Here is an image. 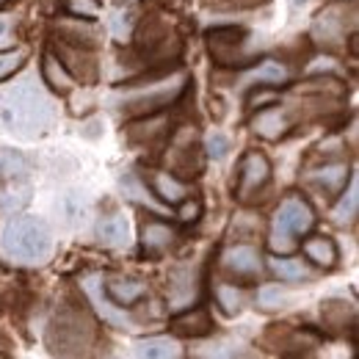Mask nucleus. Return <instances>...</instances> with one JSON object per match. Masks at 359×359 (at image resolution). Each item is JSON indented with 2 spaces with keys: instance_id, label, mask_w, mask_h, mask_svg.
I'll list each match as a JSON object with an SVG mask.
<instances>
[{
  "instance_id": "obj_22",
  "label": "nucleus",
  "mask_w": 359,
  "mask_h": 359,
  "mask_svg": "<svg viewBox=\"0 0 359 359\" xmlns=\"http://www.w3.org/2000/svg\"><path fill=\"white\" fill-rule=\"evenodd\" d=\"M122 191H125V196H130V199H135V202L147 205L149 210H158V213H163V208H161L158 202H152V196L147 194V188L141 185V180H138V177H125V180H122Z\"/></svg>"
},
{
  "instance_id": "obj_5",
  "label": "nucleus",
  "mask_w": 359,
  "mask_h": 359,
  "mask_svg": "<svg viewBox=\"0 0 359 359\" xmlns=\"http://www.w3.org/2000/svg\"><path fill=\"white\" fill-rule=\"evenodd\" d=\"M224 266L229 271H235V273H241V276H255V273H260V269H263L257 249H255V246H246V243L232 246V249L226 252Z\"/></svg>"
},
{
  "instance_id": "obj_19",
  "label": "nucleus",
  "mask_w": 359,
  "mask_h": 359,
  "mask_svg": "<svg viewBox=\"0 0 359 359\" xmlns=\"http://www.w3.org/2000/svg\"><path fill=\"white\" fill-rule=\"evenodd\" d=\"M348 180V166L346 163H332V166H323L315 172V182L323 185L326 191H340Z\"/></svg>"
},
{
  "instance_id": "obj_21",
  "label": "nucleus",
  "mask_w": 359,
  "mask_h": 359,
  "mask_svg": "<svg viewBox=\"0 0 359 359\" xmlns=\"http://www.w3.org/2000/svg\"><path fill=\"white\" fill-rule=\"evenodd\" d=\"M31 199L28 188H6L0 191V213H17L20 208H25V202Z\"/></svg>"
},
{
  "instance_id": "obj_11",
  "label": "nucleus",
  "mask_w": 359,
  "mask_h": 359,
  "mask_svg": "<svg viewBox=\"0 0 359 359\" xmlns=\"http://www.w3.org/2000/svg\"><path fill=\"white\" fill-rule=\"evenodd\" d=\"M304 255L313 260L315 266H323V269H332L337 263V246L332 238H310L304 243Z\"/></svg>"
},
{
  "instance_id": "obj_26",
  "label": "nucleus",
  "mask_w": 359,
  "mask_h": 359,
  "mask_svg": "<svg viewBox=\"0 0 359 359\" xmlns=\"http://www.w3.org/2000/svg\"><path fill=\"white\" fill-rule=\"evenodd\" d=\"M205 149H208V155H210L213 161H222L226 152H229V138L222 133H210L208 141H205Z\"/></svg>"
},
{
  "instance_id": "obj_14",
  "label": "nucleus",
  "mask_w": 359,
  "mask_h": 359,
  "mask_svg": "<svg viewBox=\"0 0 359 359\" xmlns=\"http://www.w3.org/2000/svg\"><path fill=\"white\" fill-rule=\"evenodd\" d=\"M357 210H359V182H357V177H351L348 191L340 196L337 208L332 210V219H334L337 224H351V222L357 219Z\"/></svg>"
},
{
  "instance_id": "obj_9",
  "label": "nucleus",
  "mask_w": 359,
  "mask_h": 359,
  "mask_svg": "<svg viewBox=\"0 0 359 359\" xmlns=\"http://www.w3.org/2000/svg\"><path fill=\"white\" fill-rule=\"evenodd\" d=\"M246 83H252V86H282L285 81H287V69L279 64V61H263L260 67H255L246 78H243Z\"/></svg>"
},
{
  "instance_id": "obj_8",
  "label": "nucleus",
  "mask_w": 359,
  "mask_h": 359,
  "mask_svg": "<svg viewBox=\"0 0 359 359\" xmlns=\"http://www.w3.org/2000/svg\"><path fill=\"white\" fill-rule=\"evenodd\" d=\"M175 241V229L163 222H149L141 229V243H144V252H163L166 246H172Z\"/></svg>"
},
{
  "instance_id": "obj_4",
  "label": "nucleus",
  "mask_w": 359,
  "mask_h": 359,
  "mask_svg": "<svg viewBox=\"0 0 359 359\" xmlns=\"http://www.w3.org/2000/svg\"><path fill=\"white\" fill-rule=\"evenodd\" d=\"M271 177V166L269 158L260 155V152H249L241 163V185H238V196L241 199H249L252 194H257Z\"/></svg>"
},
{
  "instance_id": "obj_10",
  "label": "nucleus",
  "mask_w": 359,
  "mask_h": 359,
  "mask_svg": "<svg viewBox=\"0 0 359 359\" xmlns=\"http://www.w3.org/2000/svg\"><path fill=\"white\" fill-rule=\"evenodd\" d=\"M135 354L138 357H155V359H175L180 357V343L172 337H147L135 343Z\"/></svg>"
},
{
  "instance_id": "obj_29",
  "label": "nucleus",
  "mask_w": 359,
  "mask_h": 359,
  "mask_svg": "<svg viewBox=\"0 0 359 359\" xmlns=\"http://www.w3.org/2000/svg\"><path fill=\"white\" fill-rule=\"evenodd\" d=\"M180 219H182V222H196V219H199V202L185 205V208L180 210Z\"/></svg>"
},
{
  "instance_id": "obj_20",
  "label": "nucleus",
  "mask_w": 359,
  "mask_h": 359,
  "mask_svg": "<svg viewBox=\"0 0 359 359\" xmlns=\"http://www.w3.org/2000/svg\"><path fill=\"white\" fill-rule=\"evenodd\" d=\"M216 299H219L222 310L229 315L241 313V307H243V290L235 287V285H219L216 287Z\"/></svg>"
},
{
  "instance_id": "obj_28",
  "label": "nucleus",
  "mask_w": 359,
  "mask_h": 359,
  "mask_svg": "<svg viewBox=\"0 0 359 359\" xmlns=\"http://www.w3.org/2000/svg\"><path fill=\"white\" fill-rule=\"evenodd\" d=\"M8 47H11V17L0 14V50H8Z\"/></svg>"
},
{
  "instance_id": "obj_6",
  "label": "nucleus",
  "mask_w": 359,
  "mask_h": 359,
  "mask_svg": "<svg viewBox=\"0 0 359 359\" xmlns=\"http://www.w3.org/2000/svg\"><path fill=\"white\" fill-rule=\"evenodd\" d=\"M102 293H105L114 304L125 307V304L138 302V299L147 293V285H144V282H133V279H114V282H108V285L102 287Z\"/></svg>"
},
{
  "instance_id": "obj_23",
  "label": "nucleus",
  "mask_w": 359,
  "mask_h": 359,
  "mask_svg": "<svg viewBox=\"0 0 359 359\" xmlns=\"http://www.w3.org/2000/svg\"><path fill=\"white\" fill-rule=\"evenodd\" d=\"M45 78L50 86H55L58 91H67L72 86V78L67 75V69L53 58V55H47L45 58Z\"/></svg>"
},
{
  "instance_id": "obj_15",
  "label": "nucleus",
  "mask_w": 359,
  "mask_h": 359,
  "mask_svg": "<svg viewBox=\"0 0 359 359\" xmlns=\"http://www.w3.org/2000/svg\"><path fill=\"white\" fill-rule=\"evenodd\" d=\"M25 177H28V161L14 149H3L0 152V180L3 182H17V180Z\"/></svg>"
},
{
  "instance_id": "obj_2",
  "label": "nucleus",
  "mask_w": 359,
  "mask_h": 359,
  "mask_svg": "<svg viewBox=\"0 0 359 359\" xmlns=\"http://www.w3.org/2000/svg\"><path fill=\"white\" fill-rule=\"evenodd\" d=\"M0 246L14 263H45L53 252V235L45 219L39 216H17L0 232Z\"/></svg>"
},
{
  "instance_id": "obj_3",
  "label": "nucleus",
  "mask_w": 359,
  "mask_h": 359,
  "mask_svg": "<svg viewBox=\"0 0 359 359\" xmlns=\"http://www.w3.org/2000/svg\"><path fill=\"white\" fill-rule=\"evenodd\" d=\"M315 224V213L313 208L299 199V196H287L276 216H273V229H271V249L276 255H290L296 249V235H307Z\"/></svg>"
},
{
  "instance_id": "obj_1",
  "label": "nucleus",
  "mask_w": 359,
  "mask_h": 359,
  "mask_svg": "<svg viewBox=\"0 0 359 359\" xmlns=\"http://www.w3.org/2000/svg\"><path fill=\"white\" fill-rule=\"evenodd\" d=\"M55 105L34 78H25L0 91V122L8 133L20 138H36L53 125Z\"/></svg>"
},
{
  "instance_id": "obj_16",
  "label": "nucleus",
  "mask_w": 359,
  "mask_h": 359,
  "mask_svg": "<svg viewBox=\"0 0 359 359\" xmlns=\"http://www.w3.org/2000/svg\"><path fill=\"white\" fill-rule=\"evenodd\" d=\"M255 130L263 135V138H279V135H285V130H287V119H285V114L279 108H269V111H263L255 119Z\"/></svg>"
},
{
  "instance_id": "obj_27",
  "label": "nucleus",
  "mask_w": 359,
  "mask_h": 359,
  "mask_svg": "<svg viewBox=\"0 0 359 359\" xmlns=\"http://www.w3.org/2000/svg\"><path fill=\"white\" fill-rule=\"evenodd\" d=\"M69 11L81 14V17H97L100 6H97V0H69Z\"/></svg>"
},
{
  "instance_id": "obj_18",
  "label": "nucleus",
  "mask_w": 359,
  "mask_h": 359,
  "mask_svg": "<svg viewBox=\"0 0 359 359\" xmlns=\"http://www.w3.org/2000/svg\"><path fill=\"white\" fill-rule=\"evenodd\" d=\"M155 191H158V196H161L166 205H177V202L185 199V194H188V188H185L180 180L172 177V175H158V177H155Z\"/></svg>"
},
{
  "instance_id": "obj_24",
  "label": "nucleus",
  "mask_w": 359,
  "mask_h": 359,
  "mask_svg": "<svg viewBox=\"0 0 359 359\" xmlns=\"http://www.w3.org/2000/svg\"><path fill=\"white\" fill-rule=\"evenodd\" d=\"M22 61H25V50H6V53H0V81L14 75L22 67Z\"/></svg>"
},
{
  "instance_id": "obj_17",
  "label": "nucleus",
  "mask_w": 359,
  "mask_h": 359,
  "mask_svg": "<svg viewBox=\"0 0 359 359\" xmlns=\"http://www.w3.org/2000/svg\"><path fill=\"white\" fill-rule=\"evenodd\" d=\"M86 290H89L91 302L97 304V310H100V315H102V318H105V320H108L111 326H119V329H125V326H128V318H125V315H122V313H116V310H111V307H108V302H105V296L100 293V290H102V282H100L97 276H94V279H89V282H86Z\"/></svg>"
},
{
  "instance_id": "obj_7",
  "label": "nucleus",
  "mask_w": 359,
  "mask_h": 359,
  "mask_svg": "<svg viewBox=\"0 0 359 359\" xmlns=\"http://www.w3.org/2000/svg\"><path fill=\"white\" fill-rule=\"evenodd\" d=\"M97 235H100V243L102 246H125L128 238H130V224L125 216H108L102 219L100 226H97Z\"/></svg>"
},
{
  "instance_id": "obj_31",
  "label": "nucleus",
  "mask_w": 359,
  "mask_h": 359,
  "mask_svg": "<svg viewBox=\"0 0 359 359\" xmlns=\"http://www.w3.org/2000/svg\"><path fill=\"white\" fill-rule=\"evenodd\" d=\"M0 3H3V0H0Z\"/></svg>"
},
{
  "instance_id": "obj_30",
  "label": "nucleus",
  "mask_w": 359,
  "mask_h": 359,
  "mask_svg": "<svg viewBox=\"0 0 359 359\" xmlns=\"http://www.w3.org/2000/svg\"><path fill=\"white\" fill-rule=\"evenodd\" d=\"M125 34H128V20H125V14H119V20H116V36L125 39Z\"/></svg>"
},
{
  "instance_id": "obj_25",
  "label": "nucleus",
  "mask_w": 359,
  "mask_h": 359,
  "mask_svg": "<svg viewBox=\"0 0 359 359\" xmlns=\"http://www.w3.org/2000/svg\"><path fill=\"white\" fill-rule=\"evenodd\" d=\"M257 302H260V307H263V310H276V307H282V302H285V290H282L279 285L260 287Z\"/></svg>"
},
{
  "instance_id": "obj_12",
  "label": "nucleus",
  "mask_w": 359,
  "mask_h": 359,
  "mask_svg": "<svg viewBox=\"0 0 359 359\" xmlns=\"http://www.w3.org/2000/svg\"><path fill=\"white\" fill-rule=\"evenodd\" d=\"M271 271L282 279V282H302V279H310V269L307 263L296 260V257H287V255H279L271 260Z\"/></svg>"
},
{
  "instance_id": "obj_13",
  "label": "nucleus",
  "mask_w": 359,
  "mask_h": 359,
  "mask_svg": "<svg viewBox=\"0 0 359 359\" xmlns=\"http://www.w3.org/2000/svg\"><path fill=\"white\" fill-rule=\"evenodd\" d=\"M172 326H175V332H180V334L199 337V334H208L213 323H210V318H208L205 310H188L185 315H177Z\"/></svg>"
}]
</instances>
